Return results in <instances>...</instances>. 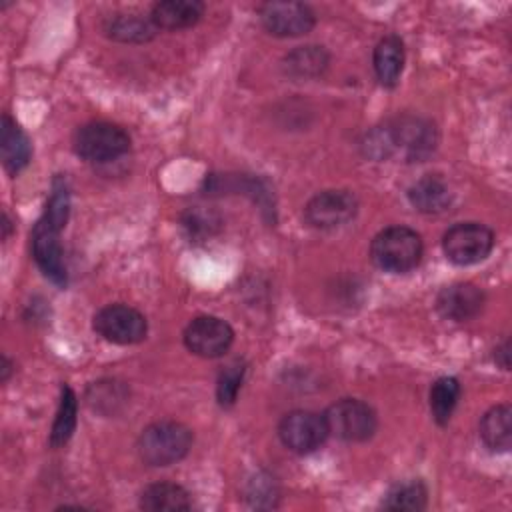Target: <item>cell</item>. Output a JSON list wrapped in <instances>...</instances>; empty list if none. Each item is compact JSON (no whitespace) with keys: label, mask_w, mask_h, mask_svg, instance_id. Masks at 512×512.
Masks as SVG:
<instances>
[{"label":"cell","mask_w":512,"mask_h":512,"mask_svg":"<svg viewBox=\"0 0 512 512\" xmlns=\"http://www.w3.org/2000/svg\"><path fill=\"white\" fill-rule=\"evenodd\" d=\"M244 374H246V364L242 360H236L232 364H228L216 382V400L220 406L228 408L236 402L238 392L242 388L244 382Z\"/></svg>","instance_id":"cell-26"},{"label":"cell","mask_w":512,"mask_h":512,"mask_svg":"<svg viewBox=\"0 0 512 512\" xmlns=\"http://www.w3.org/2000/svg\"><path fill=\"white\" fill-rule=\"evenodd\" d=\"M278 498V484L266 472L256 474L246 486V500L252 508H276Z\"/></svg>","instance_id":"cell-27"},{"label":"cell","mask_w":512,"mask_h":512,"mask_svg":"<svg viewBox=\"0 0 512 512\" xmlns=\"http://www.w3.org/2000/svg\"><path fill=\"white\" fill-rule=\"evenodd\" d=\"M70 216V188L64 176H56L52 180V188H50V198L46 202L44 214L40 216L44 222H48L50 226L62 230L68 222Z\"/></svg>","instance_id":"cell-25"},{"label":"cell","mask_w":512,"mask_h":512,"mask_svg":"<svg viewBox=\"0 0 512 512\" xmlns=\"http://www.w3.org/2000/svg\"><path fill=\"white\" fill-rule=\"evenodd\" d=\"M76 422H78V400L74 390L68 384H64L60 388V402H58L56 418L50 430V440H48L50 446L52 448L64 446L72 438L76 430Z\"/></svg>","instance_id":"cell-23"},{"label":"cell","mask_w":512,"mask_h":512,"mask_svg":"<svg viewBox=\"0 0 512 512\" xmlns=\"http://www.w3.org/2000/svg\"><path fill=\"white\" fill-rule=\"evenodd\" d=\"M204 14L198 0H162L150 10V20L158 30H184L194 26Z\"/></svg>","instance_id":"cell-16"},{"label":"cell","mask_w":512,"mask_h":512,"mask_svg":"<svg viewBox=\"0 0 512 512\" xmlns=\"http://www.w3.org/2000/svg\"><path fill=\"white\" fill-rule=\"evenodd\" d=\"M494 232L482 222H458L442 236L444 256L456 266H472L486 260L494 248Z\"/></svg>","instance_id":"cell-6"},{"label":"cell","mask_w":512,"mask_h":512,"mask_svg":"<svg viewBox=\"0 0 512 512\" xmlns=\"http://www.w3.org/2000/svg\"><path fill=\"white\" fill-rule=\"evenodd\" d=\"M494 362H496L502 370H508V368H510V346H508V340H502V344L494 348Z\"/></svg>","instance_id":"cell-30"},{"label":"cell","mask_w":512,"mask_h":512,"mask_svg":"<svg viewBox=\"0 0 512 512\" xmlns=\"http://www.w3.org/2000/svg\"><path fill=\"white\" fill-rule=\"evenodd\" d=\"M328 434L342 442H366L378 428L374 408L358 398H342L324 412Z\"/></svg>","instance_id":"cell-5"},{"label":"cell","mask_w":512,"mask_h":512,"mask_svg":"<svg viewBox=\"0 0 512 512\" xmlns=\"http://www.w3.org/2000/svg\"><path fill=\"white\" fill-rule=\"evenodd\" d=\"M328 436L324 414L312 410H292L284 414L278 424L280 442L296 454H310L318 450Z\"/></svg>","instance_id":"cell-9"},{"label":"cell","mask_w":512,"mask_h":512,"mask_svg":"<svg viewBox=\"0 0 512 512\" xmlns=\"http://www.w3.org/2000/svg\"><path fill=\"white\" fill-rule=\"evenodd\" d=\"M156 26L150 18H140L134 14H118L112 16L104 24V32L118 42H130V44H142L154 38Z\"/></svg>","instance_id":"cell-21"},{"label":"cell","mask_w":512,"mask_h":512,"mask_svg":"<svg viewBox=\"0 0 512 512\" xmlns=\"http://www.w3.org/2000/svg\"><path fill=\"white\" fill-rule=\"evenodd\" d=\"M478 434L492 452H508L512 444V410L510 404H496L480 418Z\"/></svg>","instance_id":"cell-19"},{"label":"cell","mask_w":512,"mask_h":512,"mask_svg":"<svg viewBox=\"0 0 512 512\" xmlns=\"http://www.w3.org/2000/svg\"><path fill=\"white\" fill-rule=\"evenodd\" d=\"M138 506L150 512H176L190 510L192 500L184 486L174 482H154L140 492Z\"/></svg>","instance_id":"cell-20"},{"label":"cell","mask_w":512,"mask_h":512,"mask_svg":"<svg viewBox=\"0 0 512 512\" xmlns=\"http://www.w3.org/2000/svg\"><path fill=\"white\" fill-rule=\"evenodd\" d=\"M10 228H12V226H10V220H8V216L4 214V216H2V230H4V232H2V238H4V240L8 238V234H10Z\"/></svg>","instance_id":"cell-32"},{"label":"cell","mask_w":512,"mask_h":512,"mask_svg":"<svg viewBox=\"0 0 512 512\" xmlns=\"http://www.w3.org/2000/svg\"><path fill=\"white\" fill-rule=\"evenodd\" d=\"M428 504V490L420 480H406L394 484L384 500L382 506L386 510H400V512H420Z\"/></svg>","instance_id":"cell-24"},{"label":"cell","mask_w":512,"mask_h":512,"mask_svg":"<svg viewBox=\"0 0 512 512\" xmlns=\"http://www.w3.org/2000/svg\"><path fill=\"white\" fill-rule=\"evenodd\" d=\"M184 346L200 358H220L234 342L232 326L218 316H196L182 334Z\"/></svg>","instance_id":"cell-10"},{"label":"cell","mask_w":512,"mask_h":512,"mask_svg":"<svg viewBox=\"0 0 512 512\" xmlns=\"http://www.w3.org/2000/svg\"><path fill=\"white\" fill-rule=\"evenodd\" d=\"M0 152H2V166L12 176L24 170L32 156L30 138L8 114L2 116V124H0Z\"/></svg>","instance_id":"cell-14"},{"label":"cell","mask_w":512,"mask_h":512,"mask_svg":"<svg viewBox=\"0 0 512 512\" xmlns=\"http://www.w3.org/2000/svg\"><path fill=\"white\" fill-rule=\"evenodd\" d=\"M436 142L438 134L430 120L402 114L372 128L364 136L362 150L374 160L400 158L404 162H422L434 152Z\"/></svg>","instance_id":"cell-1"},{"label":"cell","mask_w":512,"mask_h":512,"mask_svg":"<svg viewBox=\"0 0 512 512\" xmlns=\"http://www.w3.org/2000/svg\"><path fill=\"white\" fill-rule=\"evenodd\" d=\"M484 290L472 282H454L444 286L436 296V310L452 322H468L484 308Z\"/></svg>","instance_id":"cell-13"},{"label":"cell","mask_w":512,"mask_h":512,"mask_svg":"<svg viewBox=\"0 0 512 512\" xmlns=\"http://www.w3.org/2000/svg\"><path fill=\"white\" fill-rule=\"evenodd\" d=\"M194 434L188 426L162 420L146 426L136 442L138 456L148 466H170L180 462L192 448Z\"/></svg>","instance_id":"cell-3"},{"label":"cell","mask_w":512,"mask_h":512,"mask_svg":"<svg viewBox=\"0 0 512 512\" xmlns=\"http://www.w3.org/2000/svg\"><path fill=\"white\" fill-rule=\"evenodd\" d=\"M10 372H12V364H10V360H8L6 356H2V366H0V380H2V382H6V380H8V376H10Z\"/></svg>","instance_id":"cell-31"},{"label":"cell","mask_w":512,"mask_h":512,"mask_svg":"<svg viewBox=\"0 0 512 512\" xmlns=\"http://www.w3.org/2000/svg\"><path fill=\"white\" fill-rule=\"evenodd\" d=\"M258 16L266 32L278 38L308 34L316 24L314 10L304 2H264Z\"/></svg>","instance_id":"cell-11"},{"label":"cell","mask_w":512,"mask_h":512,"mask_svg":"<svg viewBox=\"0 0 512 512\" xmlns=\"http://www.w3.org/2000/svg\"><path fill=\"white\" fill-rule=\"evenodd\" d=\"M60 232L62 230L50 226L40 218L32 230V258L50 282L64 288L68 284V268L64 262Z\"/></svg>","instance_id":"cell-12"},{"label":"cell","mask_w":512,"mask_h":512,"mask_svg":"<svg viewBox=\"0 0 512 512\" xmlns=\"http://www.w3.org/2000/svg\"><path fill=\"white\" fill-rule=\"evenodd\" d=\"M422 236L408 226H388L380 230L370 244L372 262L392 274H404L416 268L422 260Z\"/></svg>","instance_id":"cell-2"},{"label":"cell","mask_w":512,"mask_h":512,"mask_svg":"<svg viewBox=\"0 0 512 512\" xmlns=\"http://www.w3.org/2000/svg\"><path fill=\"white\" fill-rule=\"evenodd\" d=\"M404 42L400 36L396 34H388L384 38H380V42L374 48V56H372V64H374V72L376 78L380 80L382 86H396V82L400 80L402 68H404Z\"/></svg>","instance_id":"cell-18"},{"label":"cell","mask_w":512,"mask_h":512,"mask_svg":"<svg viewBox=\"0 0 512 512\" xmlns=\"http://www.w3.org/2000/svg\"><path fill=\"white\" fill-rule=\"evenodd\" d=\"M182 226L188 230L190 238H206V236H212L218 230L220 220L212 212L188 210L182 218Z\"/></svg>","instance_id":"cell-29"},{"label":"cell","mask_w":512,"mask_h":512,"mask_svg":"<svg viewBox=\"0 0 512 512\" xmlns=\"http://www.w3.org/2000/svg\"><path fill=\"white\" fill-rule=\"evenodd\" d=\"M460 382L454 376H442L430 386V414L438 426H446L460 400Z\"/></svg>","instance_id":"cell-22"},{"label":"cell","mask_w":512,"mask_h":512,"mask_svg":"<svg viewBox=\"0 0 512 512\" xmlns=\"http://www.w3.org/2000/svg\"><path fill=\"white\" fill-rule=\"evenodd\" d=\"M358 214V198L350 190H322L304 206V222L316 230H334Z\"/></svg>","instance_id":"cell-8"},{"label":"cell","mask_w":512,"mask_h":512,"mask_svg":"<svg viewBox=\"0 0 512 512\" xmlns=\"http://www.w3.org/2000/svg\"><path fill=\"white\" fill-rule=\"evenodd\" d=\"M408 200L422 214H442L452 204V192L438 174H426L408 188Z\"/></svg>","instance_id":"cell-15"},{"label":"cell","mask_w":512,"mask_h":512,"mask_svg":"<svg viewBox=\"0 0 512 512\" xmlns=\"http://www.w3.org/2000/svg\"><path fill=\"white\" fill-rule=\"evenodd\" d=\"M124 398H126L124 388L116 380L94 382V386L88 392V404L94 410H102V412L114 410V406L120 404Z\"/></svg>","instance_id":"cell-28"},{"label":"cell","mask_w":512,"mask_h":512,"mask_svg":"<svg viewBox=\"0 0 512 512\" xmlns=\"http://www.w3.org/2000/svg\"><path fill=\"white\" fill-rule=\"evenodd\" d=\"M92 326L104 340L120 346L138 344L148 334L144 314L128 304H108L100 308L92 318Z\"/></svg>","instance_id":"cell-7"},{"label":"cell","mask_w":512,"mask_h":512,"mask_svg":"<svg viewBox=\"0 0 512 512\" xmlns=\"http://www.w3.org/2000/svg\"><path fill=\"white\" fill-rule=\"evenodd\" d=\"M72 148L76 156L86 162L106 164L130 150V136L124 128L112 122H86L76 128Z\"/></svg>","instance_id":"cell-4"},{"label":"cell","mask_w":512,"mask_h":512,"mask_svg":"<svg viewBox=\"0 0 512 512\" xmlns=\"http://www.w3.org/2000/svg\"><path fill=\"white\" fill-rule=\"evenodd\" d=\"M330 54L324 46H298L282 60V70L292 80H314L326 72Z\"/></svg>","instance_id":"cell-17"}]
</instances>
